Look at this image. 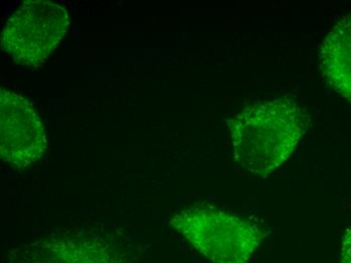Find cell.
Masks as SVG:
<instances>
[{"label": "cell", "mask_w": 351, "mask_h": 263, "mask_svg": "<svg viewBox=\"0 0 351 263\" xmlns=\"http://www.w3.org/2000/svg\"><path fill=\"white\" fill-rule=\"evenodd\" d=\"M307 123L301 106L289 98L246 106L228 121L235 161L265 179L292 155Z\"/></svg>", "instance_id": "cell-1"}, {"label": "cell", "mask_w": 351, "mask_h": 263, "mask_svg": "<svg viewBox=\"0 0 351 263\" xmlns=\"http://www.w3.org/2000/svg\"><path fill=\"white\" fill-rule=\"evenodd\" d=\"M170 225L210 263H248L262 245V227L214 207L178 211Z\"/></svg>", "instance_id": "cell-2"}, {"label": "cell", "mask_w": 351, "mask_h": 263, "mask_svg": "<svg viewBox=\"0 0 351 263\" xmlns=\"http://www.w3.org/2000/svg\"><path fill=\"white\" fill-rule=\"evenodd\" d=\"M69 25V14L60 4L23 2L4 25L2 51L19 65L40 67L65 37Z\"/></svg>", "instance_id": "cell-3"}, {"label": "cell", "mask_w": 351, "mask_h": 263, "mask_svg": "<svg viewBox=\"0 0 351 263\" xmlns=\"http://www.w3.org/2000/svg\"><path fill=\"white\" fill-rule=\"evenodd\" d=\"M6 263H130L117 239L99 232L58 233L19 246Z\"/></svg>", "instance_id": "cell-4"}, {"label": "cell", "mask_w": 351, "mask_h": 263, "mask_svg": "<svg viewBox=\"0 0 351 263\" xmlns=\"http://www.w3.org/2000/svg\"><path fill=\"white\" fill-rule=\"evenodd\" d=\"M46 131L32 102L0 89V155L6 165L23 170L46 153Z\"/></svg>", "instance_id": "cell-5"}, {"label": "cell", "mask_w": 351, "mask_h": 263, "mask_svg": "<svg viewBox=\"0 0 351 263\" xmlns=\"http://www.w3.org/2000/svg\"><path fill=\"white\" fill-rule=\"evenodd\" d=\"M320 65L329 85L351 104V14L340 19L325 38Z\"/></svg>", "instance_id": "cell-6"}, {"label": "cell", "mask_w": 351, "mask_h": 263, "mask_svg": "<svg viewBox=\"0 0 351 263\" xmlns=\"http://www.w3.org/2000/svg\"><path fill=\"white\" fill-rule=\"evenodd\" d=\"M340 263H351V227L346 229L342 239Z\"/></svg>", "instance_id": "cell-7"}]
</instances>
